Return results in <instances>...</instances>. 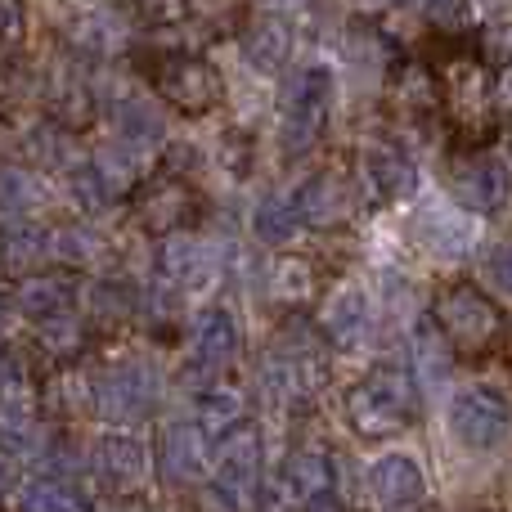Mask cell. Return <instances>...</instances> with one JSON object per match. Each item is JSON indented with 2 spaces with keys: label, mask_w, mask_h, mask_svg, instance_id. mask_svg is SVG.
Listing matches in <instances>:
<instances>
[{
  "label": "cell",
  "mask_w": 512,
  "mask_h": 512,
  "mask_svg": "<svg viewBox=\"0 0 512 512\" xmlns=\"http://www.w3.org/2000/svg\"><path fill=\"white\" fill-rule=\"evenodd\" d=\"M427 319L441 333V342L450 346V355H459V360H490L495 351H504V306L495 297H486L472 279H445L436 288Z\"/></svg>",
  "instance_id": "obj_1"
},
{
  "label": "cell",
  "mask_w": 512,
  "mask_h": 512,
  "mask_svg": "<svg viewBox=\"0 0 512 512\" xmlns=\"http://www.w3.org/2000/svg\"><path fill=\"white\" fill-rule=\"evenodd\" d=\"M337 108V72L328 63H301L279 95V149L288 162L315 153V144L328 135Z\"/></svg>",
  "instance_id": "obj_2"
},
{
  "label": "cell",
  "mask_w": 512,
  "mask_h": 512,
  "mask_svg": "<svg viewBox=\"0 0 512 512\" xmlns=\"http://www.w3.org/2000/svg\"><path fill=\"white\" fill-rule=\"evenodd\" d=\"M346 423L351 432L369 436V441H382V436H396L414 423L418 400H414V378L396 364H378L369 369L342 400Z\"/></svg>",
  "instance_id": "obj_3"
},
{
  "label": "cell",
  "mask_w": 512,
  "mask_h": 512,
  "mask_svg": "<svg viewBox=\"0 0 512 512\" xmlns=\"http://www.w3.org/2000/svg\"><path fill=\"white\" fill-rule=\"evenodd\" d=\"M149 95L176 108L180 117H207L225 104V77L207 54L194 50H158L149 54Z\"/></svg>",
  "instance_id": "obj_4"
},
{
  "label": "cell",
  "mask_w": 512,
  "mask_h": 512,
  "mask_svg": "<svg viewBox=\"0 0 512 512\" xmlns=\"http://www.w3.org/2000/svg\"><path fill=\"white\" fill-rule=\"evenodd\" d=\"M355 185H360L364 198L382 207H400L418 194V162L414 153L405 149V140L396 135L378 131V135H364L360 149H355Z\"/></svg>",
  "instance_id": "obj_5"
},
{
  "label": "cell",
  "mask_w": 512,
  "mask_h": 512,
  "mask_svg": "<svg viewBox=\"0 0 512 512\" xmlns=\"http://www.w3.org/2000/svg\"><path fill=\"white\" fill-rule=\"evenodd\" d=\"M445 185H450V198L463 216H499L508 203L504 158L490 149H450Z\"/></svg>",
  "instance_id": "obj_6"
},
{
  "label": "cell",
  "mask_w": 512,
  "mask_h": 512,
  "mask_svg": "<svg viewBox=\"0 0 512 512\" xmlns=\"http://www.w3.org/2000/svg\"><path fill=\"white\" fill-rule=\"evenodd\" d=\"M203 212V194H198L189 180L171 176V171H149L140 185L131 189V216L144 234L153 239H167V234H180L198 221Z\"/></svg>",
  "instance_id": "obj_7"
},
{
  "label": "cell",
  "mask_w": 512,
  "mask_h": 512,
  "mask_svg": "<svg viewBox=\"0 0 512 512\" xmlns=\"http://www.w3.org/2000/svg\"><path fill=\"white\" fill-rule=\"evenodd\" d=\"M292 207H297V221L310 225V230L328 234L342 230L355 212H360V185H355L351 167H337V162H324V167L306 171L297 189H292Z\"/></svg>",
  "instance_id": "obj_8"
},
{
  "label": "cell",
  "mask_w": 512,
  "mask_h": 512,
  "mask_svg": "<svg viewBox=\"0 0 512 512\" xmlns=\"http://www.w3.org/2000/svg\"><path fill=\"white\" fill-rule=\"evenodd\" d=\"M153 256H158L162 279H167L176 292H207L225 270H230V256H225L221 239H207V234H198V230L167 234Z\"/></svg>",
  "instance_id": "obj_9"
},
{
  "label": "cell",
  "mask_w": 512,
  "mask_h": 512,
  "mask_svg": "<svg viewBox=\"0 0 512 512\" xmlns=\"http://www.w3.org/2000/svg\"><path fill=\"white\" fill-rule=\"evenodd\" d=\"M77 301H81V279L72 270H59V265H45V270H32L9 283V306L32 328L72 315Z\"/></svg>",
  "instance_id": "obj_10"
},
{
  "label": "cell",
  "mask_w": 512,
  "mask_h": 512,
  "mask_svg": "<svg viewBox=\"0 0 512 512\" xmlns=\"http://www.w3.org/2000/svg\"><path fill=\"white\" fill-rule=\"evenodd\" d=\"M158 405V373L144 360H122L95 382V414L113 423H140Z\"/></svg>",
  "instance_id": "obj_11"
},
{
  "label": "cell",
  "mask_w": 512,
  "mask_h": 512,
  "mask_svg": "<svg viewBox=\"0 0 512 512\" xmlns=\"http://www.w3.org/2000/svg\"><path fill=\"white\" fill-rule=\"evenodd\" d=\"M108 140L126 144V149L140 153L144 162L158 149H167V122H162L158 99L140 86L117 90V95L108 99Z\"/></svg>",
  "instance_id": "obj_12"
},
{
  "label": "cell",
  "mask_w": 512,
  "mask_h": 512,
  "mask_svg": "<svg viewBox=\"0 0 512 512\" xmlns=\"http://www.w3.org/2000/svg\"><path fill=\"white\" fill-rule=\"evenodd\" d=\"M319 337H324V346H333V351L342 355H355L369 346L373 337V301L369 292L360 288V283H337L333 292L324 297V306H319Z\"/></svg>",
  "instance_id": "obj_13"
},
{
  "label": "cell",
  "mask_w": 512,
  "mask_h": 512,
  "mask_svg": "<svg viewBox=\"0 0 512 512\" xmlns=\"http://www.w3.org/2000/svg\"><path fill=\"white\" fill-rule=\"evenodd\" d=\"M387 99L391 113L405 122V131H432L441 122V95L436 72L423 59H396L387 68Z\"/></svg>",
  "instance_id": "obj_14"
},
{
  "label": "cell",
  "mask_w": 512,
  "mask_h": 512,
  "mask_svg": "<svg viewBox=\"0 0 512 512\" xmlns=\"http://www.w3.org/2000/svg\"><path fill=\"white\" fill-rule=\"evenodd\" d=\"M450 432L468 450H495L508 432V400L495 387H463L450 400Z\"/></svg>",
  "instance_id": "obj_15"
},
{
  "label": "cell",
  "mask_w": 512,
  "mask_h": 512,
  "mask_svg": "<svg viewBox=\"0 0 512 512\" xmlns=\"http://www.w3.org/2000/svg\"><path fill=\"white\" fill-rule=\"evenodd\" d=\"M68 54H77L81 63L90 59H108L126 45V23L113 14L108 5H95V0H72V9L63 14L59 27Z\"/></svg>",
  "instance_id": "obj_16"
},
{
  "label": "cell",
  "mask_w": 512,
  "mask_h": 512,
  "mask_svg": "<svg viewBox=\"0 0 512 512\" xmlns=\"http://www.w3.org/2000/svg\"><path fill=\"white\" fill-rule=\"evenodd\" d=\"M243 351V328L230 306H207L189 319V355L203 373H221L239 360Z\"/></svg>",
  "instance_id": "obj_17"
},
{
  "label": "cell",
  "mask_w": 512,
  "mask_h": 512,
  "mask_svg": "<svg viewBox=\"0 0 512 512\" xmlns=\"http://www.w3.org/2000/svg\"><path fill=\"white\" fill-rule=\"evenodd\" d=\"M292 23L283 14H248V23L239 27V54L256 77H279L292 59Z\"/></svg>",
  "instance_id": "obj_18"
},
{
  "label": "cell",
  "mask_w": 512,
  "mask_h": 512,
  "mask_svg": "<svg viewBox=\"0 0 512 512\" xmlns=\"http://www.w3.org/2000/svg\"><path fill=\"white\" fill-rule=\"evenodd\" d=\"M414 234H418V248L436 256V261H463V256L477 252V225L459 207H423Z\"/></svg>",
  "instance_id": "obj_19"
},
{
  "label": "cell",
  "mask_w": 512,
  "mask_h": 512,
  "mask_svg": "<svg viewBox=\"0 0 512 512\" xmlns=\"http://www.w3.org/2000/svg\"><path fill=\"white\" fill-rule=\"evenodd\" d=\"M261 288L270 297V306L301 310L319 292V261L306 252H274L270 265L261 270Z\"/></svg>",
  "instance_id": "obj_20"
},
{
  "label": "cell",
  "mask_w": 512,
  "mask_h": 512,
  "mask_svg": "<svg viewBox=\"0 0 512 512\" xmlns=\"http://www.w3.org/2000/svg\"><path fill=\"white\" fill-rule=\"evenodd\" d=\"M18 144H23L27 167H32L36 176H68L72 167L86 162V144L77 140V131L50 122V117H41L36 126H27V135Z\"/></svg>",
  "instance_id": "obj_21"
},
{
  "label": "cell",
  "mask_w": 512,
  "mask_h": 512,
  "mask_svg": "<svg viewBox=\"0 0 512 512\" xmlns=\"http://www.w3.org/2000/svg\"><path fill=\"white\" fill-rule=\"evenodd\" d=\"M369 495H373V504H382V508L414 512L427 495L423 463H418L414 454H382L369 468Z\"/></svg>",
  "instance_id": "obj_22"
},
{
  "label": "cell",
  "mask_w": 512,
  "mask_h": 512,
  "mask_svg": "<svg viewBox=\"0 0 512 512\" xmlns=\"http://www.w3.org/2000/svg\"><path fill=\"white\" fill-rule=\"evenodd\" d=\"M81 310H86V328H122L135 319L140 306V288L126 274H99V279L81 283Z\"/></svg>",
  "instance_id": "obj_23"
},
{
  "label": "cell",
  "mask_w": 512,
  "mask_h": 512,
  "mask_svg": "<svg viewBox=\"0 0 512 512\" xmlns=\"http://www.w3.org/2000/svg\"><path fill=\"white\" fill-rule=\"evenodd\" d=\"M95 477L108 486V495H131L149 477V450L144 441L126 432H113L95 445Z\"/></svg>",
  "instance_id": "obj_24"
},
{
  "label": "cell",
  "mask_w": 512,
  "mask_h": 512,
  "mask_svg": "<svg viewBox=\"0 0 512 512\" xmlns=\"http://www.w3.org/2000/svg\"><path fill=\"white\" fill-rule=\"evenodd\" d=\"M158 463H162V472L176 481L203 477V472L212 468V436H207L198 423H185V418H180V423H171L167 432H162Z\"/></svg>",
  "instance_id": "obj_25"
},
{
  "label": "cell",
  "mask_w": 512,
  "mask_h": 512,
  "mask_svg": "<svg viewBox=\"0 0 512 512\" xmlns=\"http://www.w3.org/2000/svg\"><path fill=\"white\" fill-rule=\"evenodd\" d=\"M108 256H113V243L95 221H68L50 230V261H59V270H99Z\"/></svg>",
  "instance_id": "obj_26"
},
{
  "label": "cell",
  "mask_w": 512,
  "mask_h": 512,
  "mask_svg": "<svg viewBox=\"0 0 512 512\" xmlns=\"http://www.w3.org/2000/svg\"><path fill=\"white\" fill-rule=\"evenodd\" d=\"M50 198L45 176H36L27 162H0V225L36 221Z\"/></svg>",
  "instance_id": "obj_27"
},
{
  "label": "cell",
  "mask_w": 512,
  "mask_h": 512,
  "mask_svg": "<svg viewBox=\"0 0 512 512\" xmlns=\"http://www.w3.org/2000/svg\"><path fill=\"white\" fill-rule=\"evenodd\" d=\"M50 265V230L41 221H14L0 225V270L23 279L32 270Z\"/></svg>",
  "instance_id": "obj_28"
},
{
  "label": "cell",
  "mask_w": 512,
  "mask_h": 512,
  "mask_svg": "<svg viewBox=\"0 0 512 512\" xmlns=\"http://www.w3.org/2000/svg\"><path fill=\"white\" fill-rule=\"evenodd\" d=\"M45 409H50V418H59V423H77V418L95 414V382L86 378L81 364H59V369H50Z\"/></svg>",
  "instance_id": "obj_29"
},
{
  "label": "cell",
  "mask_w": 512,
  "mask_h": 512,
  "mask_svg": "<svg viewBox=\"0 0 512 512\" xmlns=\"http://www.w3.org/2000/svg\"><path fill=\"white\" fill-rule=\"evenodd\" d=\"M86 162H90V171L99 176V185L113 194V203H117V198H131V189L140 185L144 176H149V171H144V158H140V153H131L126 144L108 140V135L86 153Z\"/></svg>",
  "instance_id": "obj_30"
},
{
  "label": "cell",
  "mask_w": 512,
  "mask_h": 512,
  "mask_svg": "<svg viewBox=\"0 0 512 512\" xmlns=\"http://www.w3.org/2000/svg\"><path fill=\"white\" fill-rule=\"evenodd\" d=\"M409 364H414L409 378L423 382V387H441V382L450 378L454 355H450V346L441 342V333L432 328V319H418L414 324V337H409Z\"/></svg>",
  "instance_id": "obj_31"
},
{
  "label": "cell",
  "mask_w": 512,
  "mask_h": 512,
  "mask_svg": "<svg viewBox=\"0 0 512 512\" xmlns=\"http://www.w3.org/2000/svg\"><path fill=\"white\" fill-rule=\"evenodd\" d=\"M248 225H252V239L265 243V248H283V243H292L301 230L297 207H292L288 194H261Z\"/></svg>",
  "instance_id": "obj_32"
},
{
  "label": "cell",
  "mask_w": 512,
  "mask_h": 512,
  "mask_svg": "<svg viewBox=\"0 0 512 512\" xmlns=\"http://www.w3.org/2000/svg\"><path fill=\"white\" fill-rule=\"evenodd\" d=\"M248 405H243V391L225 387V382H212V387H198V427L207 436H225L230 427L243 423Z\"/></svg>",
  "instance_id": "obj_33"
},
{
  "label": "cell",
  "mask_w": 512,
  "mask_h": 512,
  "mask_svg": "<svg viewBox=\"0 0 512 512\" xmlns=\"http://www.w3.org/2000/svg\"><path fill=\"white\" fill-rule=\"evenodd\" d=\"M185 5V27L194 23L207 36H230L248 23L252 5L248 0H180Z\"/></svg>",
  "instance_id": "obj_34"
},
{
  "label": "cell",
  "mask_w": 512,
  "mask_h": 512,
  "mask_svg": "<svg viewBox=\"0 0 512 512\" xmlns=\"http://www.w3.org/2000/svg\"><path fill=\"white\" fill-rule=\"evenodd\" d=\"M135 315H144L149 328L180 324V315H185V292H176L162 274H153L149 288H140V306H135Z\"/></svg>",
  "instance_id": "obj_35"
},
{
  "label": "cell",
  "mask_w": 512,
  "mask_h": 512,
  "mask_svg": "<svg viewBox=\"0 0 512 512\" xmlns=\"http://www.w3.org/2000/svg\"><path fill=\"white\" fill-rule=\"evenodd\" d=\"M59 180H63V194H68V203L81 212V221H90V216H99V212H108V207H113V194L99 185V176L90 171V162L72 167L68 176H59Z\"/></svg>",
  "instance_id": "obj_36"
},
{
  "label": "cell",
  "mask_w": 512,
  "mask_h": 512,
  "mask_svg": "<svg viewBox=\"0 0 512 512\" xmlns=\"http://www.w3.org/2000/svg\"><path fill=\"white\" fill-rule=\"evenodd\" d=\"M36 445V414L27 409V400H9L0 405V454L18 459Z\"/></svg>",
  "instance_id": "obj_37"
},
{
  "label": "cell",
  "mask_w": 512,
  "mask_h": 512,
  "mask_svg": "<svg viewBox=\"0 0 512 512\" xmlns=\"http://www.w3.org/2000/svg\"><path fill=\"white\" fill-rule=\"evenodd\" d=\"M18 512H77L72 504V490L59 477H32L18 486Z\"/></svg>",
  "instance_id": "obj_38"
},
{
  "label": "cell",
  "mask_w": 512,
  "mask_h": 512,
  "mask_svg": "<svg viewBox=\"0 0 512 512\" xmlns=\"http://www.w3.org/2000/svg\"><path fill=\"white\" fill-rule=\"evenodd\" d=\"M216 158H221L225 176L248 180V176H252V162H256L252 135H248V131H221V140H216Z\"/></svg>",
  "instance_id": "obj_39"
},
{
  "label": "cell",
  "mask_w": 512,
  "mask_h": 512,
  "mask_svg": "<svg viewBox=\"0 0 512 512\" xmlns=\"http://www.w3.org/2000/svg\"><path fill=\"white\" fill-rule=\"evenodd\" d=\"M427 23L436 36H472V5L468 0H423Z\"/></svg>",
  "instance_id": "obj_40"
},
{
  "label": "cell",
  "mask_w": 512,
  "mask_h": 512,
  "mask_svg": "<svg viewBox=\"0 0 512 512\" xmlns=\"http://www.w3.org/2000/svg\"><path fill=\"white\" fill-rule=\"evenodd\" d=\"M477 283L481 292H486V297H504L508 292V248L504 243H490V248H481L477 252Z\"/></svg>",
  "instance_id": "obj_41"
},
{
  "label": "cell",
  "mask_w": 512,
  "mask_h": 512,
  "mask_svg": "<svg viewBox=\"0 0 512 512\" xmlns=\"http://www.w3.org/2000/svg\"><path fill=\"white\" fill-rule=\"evenodd\" d=\"M27 355L18 351V346H5L0 342V405H9V400H23L27 391Z\"/></svg>",
  "instance_id": "obj_42"
},
{
  "label": "cell",
  "mask_w": 512,
  "mask_h": 512,
  "mask_svg": "<svg viewBox=\"0 0 512 512\" xmlns=\"http://www.w3.org/2000/svg\"><path fill=\"white\" fill-rule=\"evenodd\" d=\"M144 27H158V32H176L185 27V5L180 0H135Z\"/></svg>",
  "instance_id": "obj_43"
},
{
  "label": "cell",
  "mask_w": 512,
  "mask_h": 512,
  "mask_svg": "<svg viewBox=\"0 0 512 512\" xmlns=\"http://www.w3.org/2000/svg\"><path fill=\"white\" fill-rule=\"evenodd\" d=\"M27 0H0V50H14L27 41Z\"/></svg>",
  "instance_id": "obj_44"
},
{
  "label": "cell",
  "mask_w": 512,
  "mask_h": 512,
  "mask_svg": "<svg viewBox=\"0 0 512 512\" xmlns=\"http://www.w3.org/2000/svg\"><path fill=\"white\" fill-rule=\"evenodd\" d=\"M468 5H472V18H481V23H495V27H504L508 0H468Z\"/></svg>",
  "instance_id": "obj_45"
},
{
  "label": "cell",
  "mask_w": 512,
  "mask_h": 512,
  "mask_svg": "<svg viewBox=\"0 0 512 512\" xmlns=\"http://www.w3.org/2000/svg\"><path fill=\"white\" fill-rule=\"evenodd\" d=\"M95 512H140V504H135L131 495H108L95 504Z\"/></svg>",
  "instance_id": "obj_46"
},
{
  "label": "cell",
  "mask_w": 512,
  "mask_h": 512,
  "mask_svg": "<svg viewBox=\"0 0 512 512\" xmlns=\"http://www.w3.org/2000/svg\"><path fill=\"white\" fill-rule=\"evenodd\" d=\"M14 140H18V131H14V122H9L5 113H0V162H5V153L14 149Z\"/></svg>",
  "instance_id": "obj_47"
},
{
  "label": "cell",
  "mask_w": 512,
  "mask_h": 512,
  "mask_svg": "<svg viewBox=\"0 0 512 512\" xmlns=\"http://www.w3.org/2000/svg\"><path fill=\"white\" fill-rule=\"evenodd\" d=\"M9 315H14V306H9V288H0V333L9 328Z\"/></svg>",
  "instance_id": "obj_48"
},
{
  "label": "cell",
  "mask_w": 512,
  "mask_h": 512,
  "mask_svg": "<svg viewBox=\"0 0 512 512\" xmlns=\"http://www.w3.org/2000/svg\"><path fill=\"white\" fill-rule=\"evenodd\" d=\"M364 9H391V5H409V0H360Z\"/></svg>",
  "instance_id": "obj_49"
},
{
  "label": "cell",
  "mask_w": 512,
  "mask_h": 512,
  "mask_svg": "<svg viewBox=\"0 0 512 512\" xmlns=\"http://www.w3.org/2000/svg\"><path fill=\"white\" fill-rule=\"evenodd\" d=\"M5 481H9V472H5V463H0V495H5Z\"/></svg>",
  "instance_id": "obj_50"
},
{
  "label": "cell",
  "mask_w": 512,
  "mask_h": 512,
  "mask_svg": "<svg viewBox=\"0 0 512 512\" xmlns=\"http://www.w3.org/2000/svg\"><path fill=\"white\" fill-rule=\"evenodd\" d=\"M270 5H306V0H270Z\"/></svg>",
  "instance_id": "obj_51"
}]
</instances>
